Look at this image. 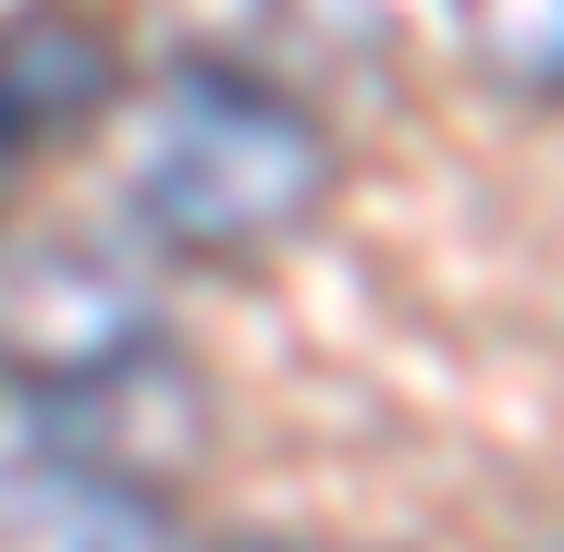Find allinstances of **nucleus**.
<instances>
[{
	"mask_svg": "<svg viewBox=\"0 0 564 552\" xmlns=\"http://www.w3.org/2000/svg\"><path fill=\"white\" fill-rule=\"evenodd\" d=\"M99 99H111V50H99V25L13 13V25H0V184H13L37 148H62Z\"/></svg>",
	"mask_w": 564,
	"mask_h": 552,
	"instance_id": "4",
	"label": "nucleus"
},
{
	"mask_svg": "<svg viewBox=\"0 0 564 552\" xmlns=\"http://www.w3.org/2000/svg\"><path fill=\"white\" fill-rule=\"evenodd\" d=\"M319 197H332V136H319V111H295L282 86H258V74H234V62H172V74H160V111H148V148H135L123 209H135L172 258L282 246Z\"/></svg>",
	"mask_w": 564,
	"mask_h": 552,
	"instance_id": "1",
	"label": "nucleus"
},
{
	"mask_svg": "<svg viewBox=\"0 0 564 552\" xmlns=\"http://www.w3.org/2000/svg\"><path fill=\"white\" fill-rule=\"evenodd\" d=\"M454 13H466V37H479L491 74L564 86V0H454Z\"/></svg>",
	"mask_w": 564,
	"mask_h": 552,
	"instance_id": "5",
	"label": "nucleus"
},
{
	"mask_svg": "<svg viewBox=\"0 0 564 552\" xmlns=\"http://www.w3.org/2000/svg\"><path fill=\"white\" fill-rule=\"evenodd\" d=\"M148 393H172V356L111 393H0V552H172Z\"/></svg>",
	"mask_w": 564,
	"mask_h": 552,
	"instance_id": "2",
	"label": "nucleus"
},
{
	"mask_svg": "<svg viewBox=\"0 0 564 552\" xmlns=\"http://www.w3.org/2000/svg\"><path fill=\"white\" fill-rule=\"evenodd\" d=\"M135 368H160V332L123 295V270L74 246L0 258V393H111Z\"/></svg>",
	"mask_w": 564,
	"mask_h": 552,
	"instance_id": "3",
	"label": "nucleus"
}]
</instances>
